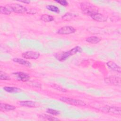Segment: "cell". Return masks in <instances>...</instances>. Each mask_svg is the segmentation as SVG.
Segmentation results:
<instances>
[{"instance_id": "d4e9b609", "label": "cell", "mask_w": 121, "mask_h": 121, "mask_svg": "<svg viewBox=\"0 0 121 121\" xmlns=\"http://www.w3.org/2000/svg\"><path fill=\"white\" fill-rule=\"evenodd\" d=\"M55 1L63 6H67L69 4V3L68 2V1L65 0H55Z\"/></svg>"}, {"instance_id": "d6986e66", "label": "cell", "mask_w": 121, "mask_h": 121, "mask_svg": "<svg viewBox=\"0 0 121 121\" xmlns=\"http://www.w3.org/2000/svg\"><path fill=\"white\" fill-rule=\"evenodd\" d=\"M0 12L1 14H2L9 15L11 14V11L7 6H6V7L0 6Z\"/></svg>"}, {"instance_id": "8992f818", "label": "cell", "mask_w": 121, "mask_h": 121, "mask_svg": "<svg viewBox=\"0 0 121 121\" xmlns=\"http://www.w3.org/2000/svg\"><path fill=\"white\" fill-rule=\"evenodd\" d=\"M40 56V53L37 52L26 51L22 54V57L26 59L36 60Z\"/></svg>"}, {"instance_id": "ffe728a7", "label": "cell", "mask_w": 121, "mask_h": 121, "mask_svg": "<svg viewBox=\"0 0 121 121\" xmlns=\"http://www.w3.org/2000/svg\"><path fill=\"white\" fill-rule=\"evenodd\" d=\"M46 9L49 10H50L52 12H53L56 13H59L60 12L59 9L57 7L54 5H47L46 6Z\"/></svg>"}, {"instance_id": "277c9868", "label": "cell", "mask_w": 121, "mask_h": 121, "mask_svg": "<svg viewBox=\"0 0 121 121\" xmlns=\"http://www.w3.org/2000/svg\"><path fill=\"white\" fill-rule=\"evenodd\" d=\"M60 100L68 104L74 105L78 106H85L86 105V103L80 100L74 99L73 98L66 97H61L60 98Z\"/></svg>"}, {"instance_id": "9a60e30c", "label": "cell", "mask_w": 121, "mask_h": 121, "mask_svg": "<svg viewBox=\"0 0 121 121\" xmlns=\"http://www.w3.org/2000/svg\"><path fill=\"white\" fill-rule=\"evenodd\" d=\"M3 89L9 93H19L22 91V90L17 87H11V86H5L3 87Z\"/></svg>"}, {"instance_id": "3957f363", "label": "cell", "mask_w": 121, "mask_h": 121, "mask_svg": "<svg viewBox=\"0 0 121 121\" xmlns=\"http://www.w3.org/2000/svg\"><path fill=\"white\" fill-rule=\"evenodd\" d=\"M12 12H14L17 13L23 14L27 11V9L23 6L17 4V3H12L6 6Z\"/></svg>"}, {"instance_id": "7402d4cb", "label": "cell", "mask_w": 121, "mask_h": 121, "mask_svg": "<svg viewBox=\"0 0 121 121\" xmlns=\"http://www.w3.org/2000/svg\"><path fill=\"white\" fill-rule=\"evenodd\" d=\"M46 112L47 113H48L51 115H59L60 113L59 111L54 110V109H51V108L47 109L46 110Z\"/></svg>"}, {"instance_id": "6da1fadb", "label": "cell", "mask_w": 121, "mask_h": 121, "mask_svg": "<svg viewBox=\"0 0 121 121\" xmlns=\"http://www.w3.org/2000/svg\"><path fill=\"white\" fill-rule=\"evenodd\" d=\"M82 51V48L79 46H76L69 51L66 52H61L56 53L54 56L57 60L60 61H63L69 58L78 53H80Z\"/></svg>"}, {"instance_id": "8fae6325", "label": "cell", "mask_w": 121, "mask_h": 121, "mask_svg": "<svg viewBox=\"0 0 121 121\" xmlns=\"http://www.w3.org/2000/svg\"><path fill=\"white\" fill-rule=\"evenodd\" d=\"M20 105L27 107H36L37 106V103L35 102L32 101H23L20 102Z\"/></svg>"}, {"instance_id": "4fadbf2b", "label": "cell", "mask_w": 121, "mask_h": 121, "mask_svg": "<svg viewBox=\"0 0 121 121\" xmlns=\"http://www.w3.org/2000/svg\"><path fill=\"white\" fill-rule=\"evenodd\" d=\"M13 61L15 62L19 63L21 65L27 66L28 67H30L31 66V63L29 62L28 61L24 59H21V58H15L13 59Z\"/></svg>"}, {"instance_id": "7a4b0ae2", "label": "cell", "mask_w": 121, "mask_h": 121, "mask_svg": "<svg viewBox=\"0 0 121 121\" xmlns=\"http://www.w3.org/2000/svg\"><path fill=\"white\" fill-rule=\"evenodd\" d=\"M80 7L83 12L88 16L98 12V9L95 5L88 2H83L80 4Z\"/></svg>"}, {"instance_id": "7c38bea8", "label": "cell", "mask_w": 121, "mask_h": 121, "mask_svg": "<svg viewBox=\"0 0 121 121\" xmlns=\"http://www.w3.org/2000/svg\"><path fill=\"white\" fill-rule=\"evenodd\" d=\"M0 109L2 111H10L15 110L16 109V107L9 104L0 103Z\"/></svg>"}, {"instance_id": "ac0fdd59", "label": "cell", "mask_w": 121, "mask_h": 121, "mask_svg": "<svg viewBox=\"0 0 121 121\" xmlns=\"http://www.w3.org/2000/svg\"><path fill=\"white\" fill-rule=\"evenodd\" d=\"M41 19L44 22H49L54 20V17L48 14H44L41 16Z\"/></svg>"}, {"instance_id": "2e32d148", "label": "cell", "mask_w": 121, "mask_h": 121, "mask_svg": "<svg viewBox=\"0 0 121 121\" xmlns=\"http://www.w3.org/2000/svg\"><path fill=\"white\" fill-rule=\"evenodd\" d=\"M101 39L98 37L95 36H92L89 37L86 39V41L90 43L96 44L99 43L101 41Z\"/></svg>"}, {"instance_id": "ba28073f", "label": "cell", "mask_w": 121, "mask_h": 121, "mask_svg": "<svg viewBox=\"0 0 121 121\" xmlns=\"http://www.w3.org/2000/svg\"><path fill=\"white\" fill-rule=\"evenodd\" d=\"M104 81L107 84L114 85L120 86L121 85V78L116 77H110L106 78L104 79Z\"/></svg>"}, {"instance_id": "cb8c5ba5", "label": "cell", "mask_w": 121, "mask_h": 121, "mask_svg": "<svg viewBox=\"0 0 121 121\" xmlns=\"http://www.w3.org/2000/svg\"><path fill=\"white\" fill-rule=\"evenodd\" d=\"M52 87H53L55 89H56L57 90H59L60 91H61V92H66V90L65 89L63 88L62 87H61V86H60L59 85H58L53 84L52 85Z\"/></svg>"}, {"instance_id": "9c48e42d", "label": "cell", "mask_w": 121, "mask_h": 121, "mask_svg": "<svg viewBox=\"0 0 121 121\" xmlns=\"http://www.w3.org/2000/svg\"><path fill=\"white\" fill-rule=\"evenodd\" d=\"M94 20L98 22H104L106 20V17L104 15L97 12L90 16Z\"/></svg>"}, {"instance_id": "e0dca14e", "label": "cell", "mask_w": 121, "mask_h": 121, "mask_svg": "<svg viewBox=\"0 0 121 121\" xmlns=\"http://www.w3.org/2000/svg\"><path fill=\"white\" fill-rule=\"evenodd\" d=\"M39 117L44 119V120H49V121H58L59 120L58 118L54 117L51 115L46 114H40L39 115Z\"/></svg>"}, {"instance_id": "484cf974", "label": "cell", "mask_w": 121, "mask_h": 121, "mask_svg": "<svg viewBox=\"0 0 121 121\" xmlns=\"http://www.w3.org/2000/svg\"><path fill=\"white\" fill-rule=\"evenodd\" d=\"M19 2H22V3H24L26 4H29L30 2V1L28 0H19Z\"/></svg>"}, {"instance_id": "44dd1931", "label": "cell", "mask_w": 121, "mask_h": 121, "mask_svg": "<svg viewBox=\"0 0 121 121\" xmlns=\"http://www.w3.org/2000/svg\"><path fill=\"white\" fill-rule=\"evenodd\" d=\"M0 79L2 80H9L10 79V76L4 72H0Z\"/></svg>"}, {"instance_id": "5b68a950", "label": "cell", "mask_w": 121, "mask_h": 121, "mask_svg": "<svg viewBox=\"0 0 121 121\" xmlns=\"http://www.w3.org/2000/svg\"><path fill=\"white\" fill-rule=\"evenodd\" d=\"M13 75L16 78L17 80L23 82H26L28 81L30 78L28 74L22 71L14 72L13 73Z\"/></svg>"}, {"instance_id": "603a6c76", "label": "cell", "mask_w": 121, "mask_h": 121, "mask_svg": "<svg viewBox=\"0 0 121 121\" xmlns=\"http://www.w3.org/2000/svg\"><path fill=\"white\" fill-rule=\"evenodd\" d=\"M75 16L71 13H67L62 17V18L65 20H69Z\"/></svg>"}, {"instance_id": "5bb4252c", "label": "cell", "mask_w": 121, "mask_h": 121, "mask_svg": "<svg viewBox=\"0 0 121 121\" xmlns=\"http://www.w3.org/2000/svg\"><path fill=\"white\" fill-rule=\"evenodd\" d=\"M108 112L116 115H120L121 113V109L119 107L111 106L107 109Z\"/></svg>"}, {"instance_id": "52a82bcc", "label": "cell", "mask_w": 121, "mask_h": 121, "mask_svg": "<svg viewBox=\"0 0 121 121\" xmlns=\"http://www.w3.org/2000/svg\"><path fill=\"white\" fill-rule=\"evenodd\" d=\"M76 31V30L73 27L67 26L59 29L57 31V33L60 35H69L75 33Z\"/></svg>"}, {"instance_id": "30bf717a", "label": "cell", "mask_w": 121, "mask_h": 121, "mask_svg": "<svg viewBox=\"0 0 121 121\" xmlns=\"http://www.w3.org/2000/svg\"><path fill=\"white\" fill-rule=\"evenodd\" d=\"M106 64L107 66L112 70H114L119 73L121 72V67L119 66H118L117 64H116L115 62L112 61H109L107 62Z\"/></svg>"}]
</instances>
